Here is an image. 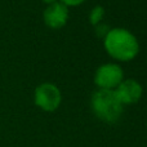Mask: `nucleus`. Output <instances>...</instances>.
Masks as SVG:
<instances>
[{
  "label": "nucleus",
  "instance_id": "nucleus-7",
  "mask_svg": "<svg viewBox=\"0 0 147 147\" xmlns=\"http://www.w3.org/2000/svg\"><path fill=\"white\" fill-rule=\"evenodd\" d=\"M103 16H105V9L101 5L94 7L90 12V16H89V21H90V23L93 26H97V25H99L101 20L103 18Z\"/></svg>",
  "mask_w": 147,
  "mask_h": 147
},
{
  "label": "nucleus",
  "instance_id": "nucleus-8",
  "mask_svg": "<svg viewBox=\"0 0 147 147\" xmlns=\"http://www.w3.org/2000/svg\"><path fill=\"white\" fill-rule=\"evenodd\" d=\"M96 32H97V35L98 36H102V38H105V36L107 35V32H109V26H106V25H97L96 26Z\"/></svg>",
  "mask_w": 147,
  "mask_h": 147
},
{
  "label": "nucleus",
  "instance_id": "nucleus-1",
  "mask_svg": "<svg viewBox=\"0 0 147 147\" xmlns=\"http://www.w3.org/2000/svg\"><path fill=\"white\" fill-rule=\"evenodd\" d=\"M105 49L115 59L132 61L140 52L136 36L125 28H112L105 36Z\"/></svg>",
  "mask_w": 147,
  "mask_h": 147
},
{
  "label": "nucleus",
  "instance_id": "nucleus-3",
  "mask_svg": "<svg viewBox=\"0 0 147 147\" xmlns=\"http://www.w3.org/2000/svg\"><path fill=\"white\" fill-rule=\"evenodd\" d=\"M34 101L38 107L47 112H52L57 110L61 105L62 96L59 89L51 83H44L35 89Z\"/></svg>",
  "mask_w": 147,
  "mask_h": 147
},
{
  "label": "nucleus",
  "instance_id": "nucleus-10",
  "mask_svg": "<svg viewBox=\"0 0 147 147\" xmlns=\"http://www.w3.org/2000/svg\"><path fill=\"white\" fill-rule=\"evenodd\" d=\"M43 1H44V3H47V4H49V5H51V4H53V3H56L57 0H43Z\"/></svg>",
  "mask_w": 147,
  "mask_h": 147
},
{
  "label": "nucleus",
  "instance_id": "nucleus-9",
  "mask_svg": "<svg viewBox=\"0 0 147 147\" xmlns=\"http://www.w3.org/2000/svg\"><path fill=\"white\" fill-rule=\"evenodd\" d=\"M85 0H61L62 4H65L66 7H75V5H80L81 3H84Z\"/></svg>",
  "mask_w": 147,
  "mask_h": 147
},
{
  "label": "nucleus",
  "instance_id": "nucleus-4",
  "mask_svg": "<svg viewBox=\"0 0 147 147\" xmlns=\"http://www.w3.org/2000/svg\"><path fill=\"white\" fill-rule=\"evenodd\" d=\"M124 74L119 65L115 63H106L98 67L94 75V84L101 89H109L112 90L117 88L120 83L124 80Z\"/></svg>",
  "mask_w": 147,
  "mask_h": 147
},
{
  "label": "nucleus",
  "instance_id": "nucleus-2",
  "mask_svg": "<svg viewBox=\"0 0 147 147\" xmlns=\"http://www.w3.org/2000/svg\"><path fill=\"white\" fill-rule=\"evenodd\" d=\"M92 110L98 119L105 123H115L123 114V105L114 90L99 89L92 97Z\"/></svg>",
  "mask_w": 147,
  "mask_h": 147
},
{
  "label": "nucleus",
  "instance_id": "nucleus-6",
  "mask_svg": "<svg viewBox=\"0 0 147 147\" xmlns=\"http://www.w3.org/2000/svg\"><path fill=\"white\" fill-rule=\"evenodd\" d=\"M44 22L51 28H61L66 25L67 18H69V9L61 1H56L51 4L43 13Z\"/></svg>",
  "mask_w": 147,
  "mask_h": 147
},
{
  "label": "nucleus",
  "instance_id": "nucleus-5",
  "mask_svg": "<svg viewBox=\"0 0 147 147\" xmlns=\"http://www.w3.org/2000/svg\"><path fill=\"white\" fill-rule=\"evenodd\" d=\"M114 92L116 94L117 99L121 102L123 106L124 105L137 103L141 99V97H142V86L134 79L123 80Z\"/></svg>",
  "mask_w": 147,
  "mask_h": 147
}]
</instances>
